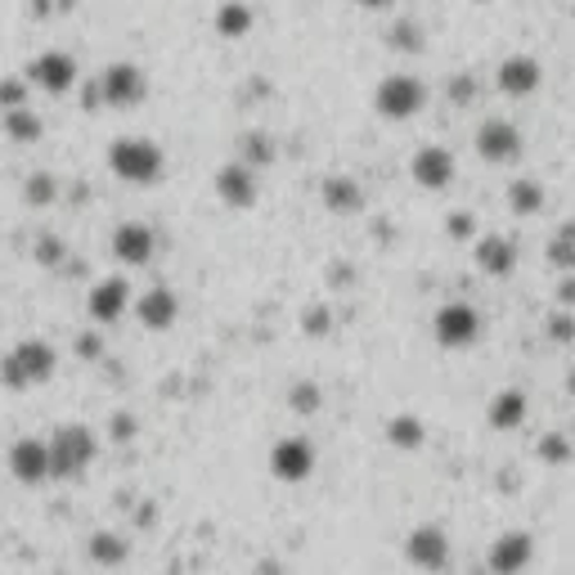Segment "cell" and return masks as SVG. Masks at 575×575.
I'll list each match as a JSON object with an SVG mask.
<instances>
[{"mask_svg": "<svg viewBox=\"0 0 575 575\" xmlns=\"http://www.w3.org/2000/svg\"><path fill=\"white\" fill-rule=\"evenodd\" d=\"M108 167L118 180H131V184H153L163 176V148L144 140V135H122L112 140L108 148Z\"/></svg>", "mask_w": 575, "mask_h": 575, "instance_id": "obj_1", "label": "cell"}, {"mask_svg": "<svg viewBox=\"0 0 575 575\" xmlns=\"http://www.w3.org/2000/svg\"><path fill=\"white\" fill-rule=\"evenodd\" d=\"M95 432L82 428V423H68L59 428L50 441H46V454H50V477L68 481V477H82L91 464H95Z\"/></svg>", "mask_w": 575, "mask_h": 575, "instance_id": "obj_2", "label": "cell"}, {"mask_svg": "<svg viewBox=\"0 0 575 575\" xmlns=\"http://www.w3.org/2000/svg\"><path fill=\"white\" fill-rule=\"evenodd\" d=\"M55 364H59V356H55L50 342L27 337L0 360V378H5V387H36V382L55 378Z\"/></svg>", "mask_w": 575, "mask_h": 575, "instance_id": "obj_3", "label": "cell"}, {"mask_svg": "<svg viewBox=\"0 0 575 575\" xmlns=\"http://www.w3.org/2000/svg\"><path fill=\"white\" fill-rule=\"evenodd\" d=\"M423 104H428V86L418 82V76H409V72L382 76L378 91H373V108H378L382 122H409Z\"/></svg>", "mask_w": 575, "mask_h": 575, "instance_id": "obj_4", "label": "cell"}, {"mask_svg": "<svg viewBox=\"0 0 575 575\" xmlns=\"http://www.w3.org/2000/svg\"><path fill=\"white\" fill-rule=\"evenodd\" d=\"M432 333H436V342H441L445 351H468V347H477V337H481L477 306H468V301L441 306L436 320H432Z\"/></svg>", "mask_w": 575, "mask_h": 575, "instance_id": "obj_5", "label": "cell"}, {"mask_svg": "<svg viewBox=\"0 0 575 575\" xmlns=\"http://www.w3.org/2000/svg\"><path fill=\"white\" fill-rule=\"evenodd\" d=\"M99 104H112V108H135L144 95H148V76L144 68L135 63H108L99 72Z\"/></svg>", "mask_w": 575, "mask_h": 575, "instance_id": "obj_6", "label": "cell"}, {"mask_svg": "<svg viewBox=\"0 0 575 575\" xmlns=\"http://www.w3.org/2000/svg\"><path fill=\"white\" fill-rule=\"evenodd\" d=\"M477 153L494 167H508L522 158V131L508 118H486L477 127Z\"/></svg>", "mask_w": 575, "mask_h": 575, "instance_id": "obj_7", "label": "cell"}, {"mask_svg": "<svg viewBox=\"0 0 575 575\" xmlns=\"http://www.w3.org/2000/svg\"><path fill=\"white\" fill-rule=\"evenodd\" d=\"M405 558L418 571H445L450 566V535L441 526H432V522L414 526L409 540H405Z\"/></svg>", "mask_w": 575, "mask_h": 575, "instance_id": "obj_8", "label": "cell"}, {"mask_svg": "<svg viewBox=\"0 0 575 575\" xmlns=\"http://www.w3.org/2000/svg\"><path fill=\"white\" fill-rule=\"evenodd\" d=\"M271 472H275L279 481H288V486L306 481V477L315 472V445L306 441V436H284V441H275V450H271Z\"/></svg>", "mask_w": 575, "mask_h": 575, "instance_id": "obj_9", "label": "cell"}, {"mask_svg": "<svg viewBox=\"0 0 575 575\" xmlns=\"http://www.w3.org/2000/svg\"><path fill=\"white\" fill-rule=\"evenodd\" d=\"M530 558H535V540H530L526 530H504L500 540L486 549L490 575H522L530 566Z\"/></svg>", "mask_w": 575, "mask_h": 575, "instance_id": "obj_10", "label": "cell"}, {"mask_svg": "<svg viewBox=\"0 0 575 575\" xmlns=\"http://www.w3.org/2000/svg\"><path fill=\"white\" fill-rule=\"evenodd\" d=\"M540 82H544V68H540V59H530V55H508L500 68H494V86H500L504 95H513V99L535 95Z\"/></svg>", "mask_w": 575, "mask_h": 575, "instance_id": "obj_11", "label": "cell"}, {"mask_svg": "<svg viewBox=\"0 0 575 575\" xmlns=\"http://www.w3.org/2000/svg\"><path fill=\"white\" fill-rule=\"evenodd\" d=\"M27 76L41 91H50V95H63V91H72V82H76V59L72 55H63V50H46V55H36L32 63H27Z\"/></svg>", "mask_w": 575, "mask_h": 575, "instance_id": "obj_12", "label": "cell"}, {"mask_svg": "<svg viewBox=\"0 0 575 575\" xmlns=\"http://www.w3.org/2000/svg\"><path fill=\"white\" fill-rule=\"evenodd\" d=\"M216 194H220V203L225 207H256V199H261V184H256V171L252 167H243V163H229V167H220L216 171Z\"/></svg>", "mask_w": 575, "mask_h": 575, "instance_id": "obj_13", "label": "cell"}, {"mask_svg": "<svg viewBox=\"0 0 575 575\" xmlns=\"http://www.w3.org/2000/svg\"><path fill=\"white\" fill-rule=\"evenodd\" d=\"M153 252H158V235L144 225V220H127L112 229V256L127 261V265H148Z\"/></svg>", "mask_w": 575, "mask_h": 575, "instance_id": "obj_14", "label": "cell"}, {"mask_svg": "<svg viewBox=\"0 0 575 575\" xmlns=\"http://www.w3.org/2000/svg\"><path fill=\"white\" fill-rule=\"evenodd\" d=\"M409 176L418 180V189H445L454 180V153L445 144H423L414 153Z\"/></svg>", "mask_w": 575, "mask_h": 575, "instance_id": "obj_15", "label": "cell"}, {"mask_svg": "<svg viewBox=\"0 0 575 575\" xmlns=\"http://www.w3.org/2000/svg\"><path fill=\"white\" fill-rule=\"evenodd\" d=\"M10 472L23 481V486H41L50 481V454H46V441L36 436H23L10 445Z\"/></svg>", "mask_w": 575, "mask_h": 575, "instance_id": "obj_16", "label": "cell"}, {"mask_svg": "<svg viewBox=\"0 0 575 575\" xmlns=\"http://www.w3.org/2000/svg\"><path fill=\"white\" fill-rule=\"evenodd\" d=\"M127 306H131V284L118 279V275H112V279H99V284L91 288V320H99V324L122 320Z\"/></svg>", "mask_w": 575, "mask_h": 575, "instance_id": "obj_17", "label": "cell"}, {"mask_svg": "<svg viewBox=\"0 0 575 575\" xmlns=\"http://www.w3.org/2000/svg\"><path fill=\"white\" fill-rule=\"evenodd\" d=\"M135 315H140V324L144 328H153V333H163V328H171L176 324V315H180V297L171 292V288H148L140 301H135Z\"/></svg>", "mask_w": 575, "mask_h": 575, "instance_id": "obj_18", "label": "cell"}, {"mask_svg": "<svg viewBox=\"0 0 575 575\" xmlns=\"http://www.w3.org/2000/svg\"><path fill=\"white\" fill-rule=\"evenodd\" d=\"M477 265H481L490 279L513 275V271H517V243L504 239V235H486V239L477 243Z\"/></svg>", "mask_w": 575, "mask_h": 575, "instance_id": "obj_19", "label": "cell"}, {"mask_svg": "<svg viewBox=\"0 0 575 575\" xmlns=\"http://www.w3.org/2000/svg\"><path fill=\"white\" fill-rule=\"evenodd\" d=\"M486 423H490L494 432H513V428H522V423H526V396H522L517 387H504L500 396L490 400Z\"/></svg>", "mask_w": 575, "mask_h": 575, "instance_id": "obj_20", "label": "cell"}, {"mask_svg": "<svg viewBox=\"0 0 575 575\" xmlns=\"http://www.w3.org/2000/svg\"><path fill=\"white\" fill-rule=\"evenodd\" d=\"M320 199H324V207H333V212H360V207H364V194H360V184H356L351 176H328L324 189H320Z\"/></svg>", "mask_w": 575, "mask_h": 575, "instance_id": "obj_21", "label": "cell"}, {"mask_svg": "<svg viewBox=\"0 0 575 575\" xmlns=\"http://www.w3.org/2000/svg\"><path fill=\"white\" fill-rule=\"evenodd\" d=\"M86 553H91L95 566H122L131 558V544L122 540V535H112V530H95L91 544H86Z\"/></svg>", "mask_w": 575, "mask_h": 575, "instance_id": "obj_22", "label": "cell"}, {"mask_svg": "<svg viewBox=\"0 0 575 575\" xmlns=\"http://www.w3.org/2000/svg\"><path fill=\"white\" fill-rule=\"evenodd\" d=\"M216 32L229 36V41H239V36L252 32V10L243 5V0H225V5L216 10Z\"/></svg>", "mask_w": 575, "mask_h": 575, "instance_id": "obj_23", "label": "cell"}, {"mask_svg": "<svg viewBox=\"0 0 575 575\" xmlns=\"http://www.w3.org/2000/svg\"><path fill=\"white\" fill-rule=\"evenodd\" d=\"M508 203H513L517 216H535L544 207V184L540 180H513L508 184Z\"/></svg>", "mask_w": 575, "mask_h": 575, "instance_id": "obj_24", "label": "cell"}, {"mask_svg": "<svg viewBox=\"0 0 575 575\" xmlns=\"http://www.w3.org/2000/svg\"><path fill=\"white\" fill-rule=\"evenodd\" d=\"M239 153H243V167H265V163H275V144H271V135L265 131H248V135H239Z\"/></svg>", "mask_w": 575, "mask_h": 575, "instance_id": "obj_25", "label": "cell"}, {"mask_svg": "<svg viewBox=\"0 0 575 575\" xmlns=\"http://www.w3.org/2000/svg\"><path fill=\"white\" fill-rule=\"evenodd\" d=\"M5 131L19 144H36V140H41V118H36L32 108H10L5 112Z\"/></svg>", "mask_w": 575, "mask_h": 575, "instance_id": "obj_26", "label": "cell"}, {"mask_svg": "<svg viewBox=\"0 0 575 575\" xmlns=\"http://www.w3.org/2000/svg\"><path fill=\"white\" fill-rule=\"evenodd\" d=\"M387 441L396 450H418V445H423V423H418L414 414H396L387 423Z\"/></svg>", "mask_w": 575, "mask_h": 575, "instance_id": "obj_27", "label": "cell"}, {"mask_svg": "<svg viewBox=\"0 0 575 575\" xmlns=\"http://www.w3.org/2000/svg\"><path fill=\"white\" fill-rule=\"evenodd\" d=\"M549 261L558 265V271H575V220H566L553 243H549Z\"/></svg>", "mask_w": 575, "mask_h": 575, "instance_id": "obj_28", "label": "cell"}, {"mask_svg": "<svg viewBox=\"0 0 575 575\" xmlns=\"http://www.w3.org/2000/svg\"><path fill=\"white\" fill-rule=\"evenodd\" d=\"M387 46L400 50V55H418V50H423V27H418L414 19H400V23L387 32Z\"/></svg>", "mask_w": 575, "mask_h": 575, "instance_id": "obj_29", "label": "cell"}, {"mask_svg": "<svg viewBox=\"0 0 575 575\" xmlns=\"http://www.w3.org/2000/svg\"><path fill=\"white\" fill-rule=\"evenodd\" d=\"M55 194H59V180H55L50 171H36V176H27V203H32V207H46V203H55Z\"/></svg>", "mask_w": 575, "mask_h": 575, "instance_id": "obj_30", "label": "cell"}, {"mask_svg": "<svg viewBox=\"0 0 575 575\" xmlns=\"http://www.w3.org/2000/svg\"><path fill=\"white\" fill-rule=\"evenodd\" d=\"M0 108H27V86L19 82V76H5V82H0Z\"/></svg>", "mask_w": 575, "mask_h": 575, "instance_id": "obj_31", "label": "cell"}, {"mask_svg": "<svg viewBox=\"0 0 575 575\" xmlns=\"http://www.w3.org/2000/svg\"><path fill=\"white\" fill-rule=\"evenodd\" d=\"M292 409L297 414H315L320 409V387H315V382H301V387H292Z\"/></svg>", "mask_w": 575, "mask_h": 575, "instance_id": "obj_32", "label": "cell"}, {"mask_svg": "<svg viewBox=\"0 0 575 575\" xmlns=\"http://www.w3.org/2000/svg\"><path fill=\"white\" fill-rule=\"evenodd\" d=\"M450 99H454V104L477 99V76H472V72H454V76H450Z\"/></svg>", "mask_w": 575, "mask_h": 575, "instance_id": "obj_33", "label": "cell"}, {"mask_svg": "<svg viewBox=\"0 0 575 575\" xmlns=\"http://www.w3.org/2000/svg\"><path fill=\"white\" fill-rule=\"evenodd\" d=\"M63 239H55V235H41V239H36V261H41V265H59L63 261Z\"/></svg>", "mask_w": 575, "mask_h": 575, "instance_id": "obj_34", "label": "cell"}, {"mask_svg": "<svg viewBox=\"0 0 575 575\" xmlns=\"http://www.w3.org/2000/svg\"><path fill=\"white\" fill-rule=\"evenodd\" d=\"M445 229H450V239H472L477 235V220H472V212H450Z\"/></svg>", "mask_w": 575, "mask_h": 575, "instance_id": "obj_35", "label": "cell"}, {"mask_svg": "<svg viewBox=\"0 0 575 575\" xmlns=\"http://www.w3.org/2000/svg\"><path fill=\"white\" fill-rule=\"evenodd\" d=\"M566 436H544L540 441V458H549V464H566Z\"/></svg>", "mask_w": 575, "mask_h": 575, "instance_id": "obj_36", "label": "cell"}, {"mask_svg": "<svg viewBox=\"0 0 575 575\" xmlns=\"http://www.w3.org/2000/svg\"><path fill=\"white\" fill-rule=\"evenodd\" d=\"M76 356H82V360H99L104 356V342L95 333H82V337H76Z\"/></svg>", "mask_w": 575, "mask_h": 575, "instance_id": "obj_37", "label": "cell"}, {"mask_svg": "<svg viewBox=\"0 0 575 575\" xmlns=\"http://www.w3.org/2000/svg\"><path fill=\"white\" fill-rule=\"evenodd\" d=\"M558 342H571L575 337V315L571 311H562V315H553V328H549Z\"/></svg>", "mask_w": 575, "mask_h": 575, "instance_id": "obj_38", "label": "cell"}, {"mask_svg": "<svg viewBox=\"0 0 575 575\" xmlns=\"http://www.w3.org/2000/svg\"><path fill=\"white\" fill-rule=\"evenodd\" d=\"M328 311H320V306H315V311H306V333H328Z\"/></svg>", "mask_w": 575, "mask_h": 575, "instance_id": "obj_39", "label": "cell"}, {"mask_svg": "<svg viewBox=\"0 0 575 575\" xmlns=\"http://www.w3.org/2000/svg\"><path fill=\"white\" fill-rule=\"evenodd\" d=\"M112 436H118V441L135 436V418H127V414H118V418H112Z\"/></svg>", "mask_w": 575, "mask_h": 575, "instance_id": "obj_40", "label": "cell"}, {"mask_svg": "<svg viewBox=\"0 0 575 575\" xmlns=\"http://www.w3.org/2000/svg\"><path fill=\"white\" fill-rule=\"evenodd\" d=\"M558 301L566 306V311H571V306H575V275H566V279L558 284Z\"/></svg>", "mask_w": 575, "mask_h": 575, "instance_id": "obj_41", "label": "cell"}, {"mask_svg": "<svg viewBox=\"0 0 575 575\" xmlns=\"http://www.w3.org/2000/svg\"><path fill=\"white\" fill-rule=\"evenodd\" d=\"M50 10H55V0H32V14H36V19H46Z\"/></svg>", "mask_w": 575, "mask_h": 575, "instance_id": "obj_42", "label": "cell"}, {"mask_svg": "<svg viewBox=\"0 0 575 575\" xmlns=\"http://www.w3.org/2000/svg\"><path fill=\"white\" fill-rule=\"evenodd\" d=\"M356 5H364V10H387V5H396V0H356Z\"/></svg>", "mask_w": 575, "mask_h": 575, "instance_id": "obj_43", "label": "cell"}, {"mask_svg": "<svg viewBox=\"0 0 575 575\" xmlns=\"http://www.w3.org/2000/svg\"><path fill=\"white\" fill-rule=\"evenodd\" d=\"M566 387H571V396H575V369H571V378H566Z\"/></svg>", "mask_w": 575, "mask_h": 575, "instance_id": "obj_44", "label": "cell"}, {"mask_svg": "<svg viewBox=\"0 0 575 575\" xmlns=\"http://www.w3.org/2000/svg\"><path fill=\"white\" fill-rule=\"evenodd\" d=\"M477 5H486V0H477Z\"/></svg>", "mask_w": 575, "mask_h": 575, "instance_id": "obj_45", "label": "cell"}]
</instances>
